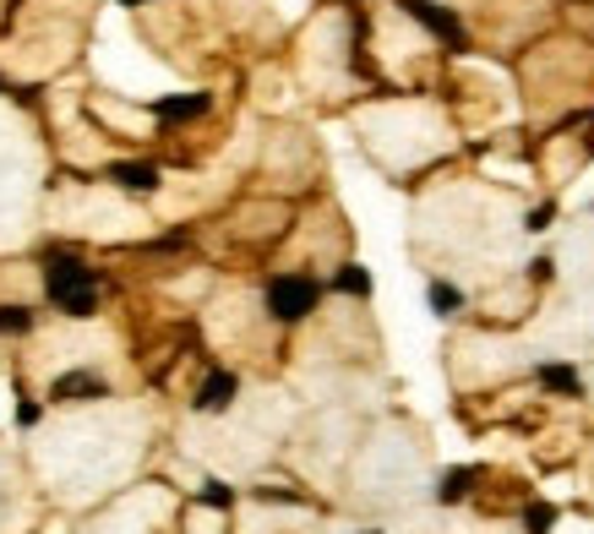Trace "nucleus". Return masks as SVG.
<instances>
[{
	"label": "nucleus",
	"mask_w": 594,
	"mask_h": 534,
	"mask_svg": "<svg viewBox=\"0 0 594 534\" xmlns=\"http://www.w3.org/2000/svg\"><path fill=\"white\" fill-rule=\"evenodd\" d=\"M45 289H50V300H55L66 316H94V306H99V273L83 268V262L66 257V251H50V257H45Z\"/></svg>",
	"instance_id": "nucleus-1"
},
{
	"label": "nucleus",
	"mask_w": 594,
	"mask_h": 534,
	"mask_svg": "<svg viewBox=\"0 0 594 534\" xmlns=\"http://www.w3.org/2000/svg\"><path fill=\"white\" fill-rule=\"evenodd\" d=\"M317 300H322V289H317V278H306V273H284V278L268 284V311H273L279 322H300V316H311Z\"/></svg>",
	"instance_id": "nucleus-2"
},
{
	"label": "nucleus",
	"mask_w": 594,
	"mask_h": 534,
	"mask_svg": "<svg viewBox=\"0 0 594 534\" xmlns=\"http://www.w3.org/2000/svg\"><path fill=\"white\" fill-rule=\"evenodd\" d=\"M404 12L414 17V23H425L436 39H447L453 50H463L469 45V34H463V23L453 17V12H442V7H431V0H404Z\"/></svg>",
	"instance_id": "nucleus-3"
},
{
	"label": "nucleus",
	"mask_w": 594,
	"mask_h": 534,
	"mask_svg": "<svg viewBox=\"0 0 594 534\" xmlns=\"http://www.w3.org/2000/svg\"><path fill=\"white\" fill-rule=\"evenodd\" d=\"M104 393H110V387H104L99 371H66V376H55V387H50L55 403H88V398H104Z\"/></svg>",
	"instance_id": "nucleus-4"
},
{
	"label": "nucleus",
	"mask_w": 594,
	"mask_h": 534,
	"mask_svg": "<svg viewBox=\"0 0 594 534\" xmlns=\"http://www.w3.org/2000/svg\"><path fill=\"white\" fill-rule=\"evenodd\" d=\"M235 393H240V382H235V371H213L202 387H197V414H219V409H230L235 403Z\"/></svg>",
	"instance_id": "nucleus-5"
},
{
	"label": "nucleus",
	"mask_w": 594,
	"mask_h": 534,
	"mask_svg": "<svg viewBox=\"0 0 594 534\" xmlns=\"http://www.w3.org/2000/svg\"><path fill=\"white\" fill-rule=\"evenodd\" d=\"M110 181L121 186V191H159V170L153 164H110Z\"/></svg>",
	"instance_id": "nucleus-6"
},
{
	"label": "nucleus",
	"mask_w": 594,
	"mask_h": 534,
	"mask_svg": "<svg viewBox=\"0 0 594 534\" xmlns=\"http://www.w3.org/2000/svg\"><path fill=\"white\" fill-rule=\"evenodd\" d=\"M474 480H480V469H474V463H463V469H447V474L436 480V501H442V507L463 501V496L474 490Z\"/></svg>",
	"instance_id": "nucleus-7"
},
{
	"label": "nucleus",
	"mask_w": 594,
	"mask_h": 534,
	"mask_svg": "<svg viewBox=\"0 0 594 534\" xmlns=\"http://www.w3.org/2000/svg\"><path fill=\"white\" fill-rule=\"evenodd\" d=\"M208 104H213L208 94H186V99H159L153 115L159 121H197V115H208Z\"/></svg>",
	"instance_id": "nucleus-8"
},
{
	"label": "nucleus",
	"mask_w": 594,
	"mask_h": 534,
	"mask_svg": "<svg viewBox=\"0 0 594 534\" xmlns=\"http://www.w3.org/2000/svg\"><path fill=\"white\" fill-rule=\"evenodd\" d=\"M540 387H550V393H561V398H578V393H583V382H578L572 365H540Z\"/></svg>",
	"instance_id": "nucleus-9"
},
{
	"label": "nucleus",
	"mask_w": 594,
	"mask_h": 534,
	"mask_svg": "<svg viewBox=\"0 0 594 534\" xmlns=\"http://www.w3.org/2000/svg\"><path fill=\"white\" fill-rule=\"evenodd\" d=\"M333 289H338V295H371V273H366L360 262H349V268H338Z\"/></svg>",
	"instance_id": "nucleus-10"
},
{
	"label": "nucleus",
	"mask_w": 594,
	"mask_h": 534,
	"mask_svg": "<svg viewBox=\"0 0 594 534\" xmlns=\"http://www.w3.org/2000/svg\"><path fill=\"white\" fill-rule=\"evenodd\" d=\"M431 311H436V316H458V311H463V289H453V284L436 278V284H431Z\"/></svg>",
	"instance_id": "nucleus-11"
},
{
	"label": "nucleus",
	"mask_w": 594,
	"mask_h": 534,
	"mask_svg": "<svg viewBox=\"0 0 594 534\" xmlns=\"http://www.w3.org/2000/svg\"><path fill=\"white\" fill-rule=\"evenodd\" d=\"M550 523H556V507H550V501H529V512H523V534H550Z\"/></svg>",
	"instance_id": "nucleus-12"
},
{
	"label": "nucleus",
	"mask_w": 594,
	"mask_h": 534,
	"mask_svg": "<svg viewBox=\"0 0 594 534\" xmlns=\"http://www.w3.org/2000/svg\"><path fill=\"white\" fill-rule=\"evenodd\" d=\"M28 327H34L28 306H0V333H28Z\"/></svg>",
	"instance_id": "nucleus-13"
},
{
	"label": "nucleus",
	"mask_w": 594,
	"mask_h": 534,
	"mask_svg": "<svg viewBox=\"0 0 594 534\" xmlns=\"http://www.w3.org/2000/svg\"><path fill=\"white\" fill-rule=\"evenodd\" d=\"M202 501H208V507H230V501H235V490H230L224 480H208V485H202Z\"/></svg>",
	"instance_id": "nucleus-14"
},
{
	"label": "nucleus",
	"mask_w": 594,
	"mask_h": 534,
	"mask_svg": "<svg viewBox=\"0 0 594 534\" xmlns=\"http://www.w3.org/2000/svg\"><path fill=\"white\" fill-rule=\"evenodd\" d=\"M523 229H534V235H540V229H550V208H534V213L523 219Z\"/></svg>",
	"instance_id": "nucleus-15"
},
{
	"label": "nucleus",
	"mask_w": 594,
	"mask_h": 534,
	"mask_svg": "<svg viewBox=\"0 0 594 534\" xmlns=\"http://www.w3.org/2000/svg\"><path fill=\"white\" fill-rule=\"evenodd\" d=\"M550 268H556L550 257H534V262H529V278H540V284H545V278H550Z\"/></svg>",
	"instance_id": "nucleus-16"
},
{
	"label": "nucleus",
	"mask_w": 594,
	"mask_h": 534,
	"mask_svg": "<svg viewBox=\"0 0 594 534\" xmlns=\"http://www.w3.org/2000/svg\"><path fill=\"white\" fill-rule=\"evenodd\" d=\"M121 7H137V0H121Z\"/></svg>",
	"instance_id": "nucleus-17"
},
{
	"label": "nucleus",
	"mask_w": 594,
	"mask_h": 534,
	"mask_svg": "<svg viewBox=\"0 0 594 534\" xmlns=\"http://www.w3.org/2000/svg\"><path fill=\"white\" fill-rule=\"evenodd\" d=\"M366 534H376V529H366Z\"/></svg>",
	"instance_id": "nucleus-18"
}]
</instances>
